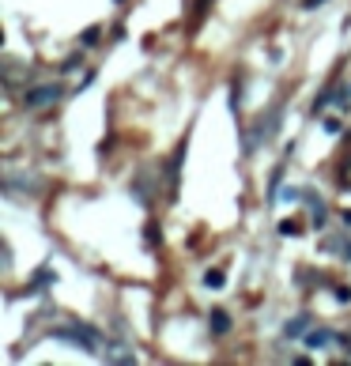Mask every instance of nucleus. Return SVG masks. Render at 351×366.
Listing matches in <instances>:
<instances>
[{
  "instance_id": "9",
  "label": "nucleus",
  "mask_w": 351,
  "mask_h": 366,
  "mask_svg": "<svg viewBox=\"0 0 351 366\" xmlns=\"http://www.w3.org/2000/svg\"><path fill=\"white\" fill-rule=\"evenodd\" d=\"M325 132H333V136H336V132H340V121L336 117H325Z\"/></svg>"
},
{
  "instance_id": "3",
  "label": "nucleus",
  "mask_w": 351,
  "mask_h": 366,
  "mask_svg": "<svg viewBox=\"0 0 351 366\" xmlns=\"http://www.w3.org/2000/svg\"><path fill=\"white\" fill-rule=\"evenodd\" d=\"M208 329H212L215 336H227V332H230V317L223 314V309H212V317H208Z\"/></svg>"
},
{
  "instance_id": "6",
  "label": "nucleus",
  "mask_w": 351,
  "mask_h": 366,
  "mask_svg": "<svg viewBox=\"0 0 351 366\" xmlns=\"http://www.w3.org/2000/svg\"><path fill=\"white\" fill-rule=\"evenodd\" d=\"M328 340H333V332H314V336H306V348H325Z\"/></svg>"
},
{
  "instance_id": "7",
  "label": "nucleus",
  "mask_w": 351,
  "mask_h": 366,
  "mask_svg": "<svg viewBox=\"0 0 351 366\" xmlns=\"http://www.w3.org/2000/svg\"><path fill=\"white\" fill-rule=\"evenodd\" d=\"M280 230H283V235H299V230H302V223H295V219H287V223H280Z\"/></svg>"
},
{
  "instance_id": "1",
  "label": "nucleus",
  "mask_w": 351,
  "mask_h": 366,
  "mask_svg": "<svg viewBox=\"0 0 351 366\" xmlns=\"http://www.w3.org/2000/svg\"><path fill=\"white\" fill-rule=\"evenodd\" d=\"M53 340H72L80 343V351H98V332L91 325H64V329H53Z\"/></svg>"
},
{
  "instance_id": "4",
  "label": "nucleus",
  "mask_w": 351,
  "mask_h": 366,
  "mask_svg": "<svg viewBox=\"0 0 351 366\" xmlns=\"http://www.w3.org/2000/svg\"><path fill=\"white\" fill-rule=\"evenodd\" d=\"M283 332H287V336H306V332H310V317H295V321H287V329H283Z\"/></svg>"
},
{
  "instance_id": "10",
  "label": "nucleus",
  "mask_w": 351,
  "mask_h": 366,
  "mask_svg": "<svg viewBox=\"0 0 351 366\" xmlns=\"http://www.w3.org/2000/svg\"><path fill=\"white\" fill-rule=\"evenodd\" d=\"M317 4H325V0H306V8H317Z\"/></svg>"
},
{
  "instance_id": "2",
  "label": "nucleus",
  "mask_w": 351,
  "mask_h": 366,
  "mask_svg": "<svg viewBox=\"0 0 351 366\" xmlns=\"http://www.w3.org/2000/svg\"><path fill=\"white\" fill-rule=\"evenodd\" d=\"M61 98V83H46V87H30L27 91V110H46V106H53Z\"/></svg>"
},
{
  "instance_id": "5",
  "label": "nucleus",
  "mask_w": 351,
  "mask_h": 366,
  "mask_svg": "<svg viewBox=\"0 0 351 366\" xmlns=\"http://www.w3.org/2000/svg\"><path fill=\"white\" fill-rule=\"evenodd\" d=\"M223 280H227V276L215 268V272H208V276H204V287H208V291H223Z\"/></svg>"
},
{
  "instance_id": "8",
  "label": "nucleus",
  "mask_w": 351,
  "mask_h": 366,
  "mask_svg": "<svg viewBox=\"0 0 351 366\" xmlns=\"http://www.w3.org/2000/svg\"><path fill=\"white\" fill-rule=\"evenodd\" d=\"M83 46H95V42H98V27H91V30H83Z\"/></svg>"
}]
</instances>
